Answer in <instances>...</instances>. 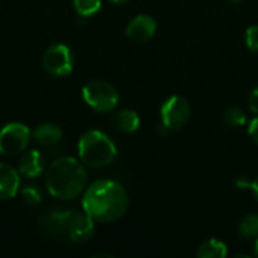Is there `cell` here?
Segmentation results:
<instances>
[{
  "label": "cell",
  "mask_w": 258,
  "mask_h": 258,
  "mask_svg": "<svg viewBox=\"0 0 258 258\" xmlns=\"http://www.w3.org/2000/svg\"><path fill=\"white\" fill-rule=\"evenodd\" d=\"M169 132H171V128H169L168 125H165L163 122H162L160 125H157V133H159L160 136H166Z\"/></svg>",
  "instance_id": "cb8c5ba5"
},
{
  "label": "cell",
  "mask_w": 258,
  "mask_h": 258,
  "mask_svg": "<svg viewBox=\"0 0 258 258\" xmlns=\"http://www.w3.org/2000/svg\"><path fill=\"white\" fill-rule=\"evenodd\" d=\"M20 195L27 206H38L42 201V192L38 186L27 184L20 189Z\"/></svg>",
  "instance_id": "d6986e66"
},
{
  "label": "cell",
  "mask_w": 258,
  "mask_h": 258,
  "mask_svg": "<svg viewBox=\"0 0 258 258\" xmlns=\"http://www.w3.org/2000/svg\"><path fill=\"white\" fill-rule=\"evenodd\" d=\"M157 30V23L150 15H136L125 27V35L133 42H145L154 36Z\"/></svg>",
  "instance_id": "30bf717a"
},
{
  "label": "cell",
  "mask_w": 258,
  "mask_h": 258,
  "mask_svg": "<svg viewBox=\"0 0 258 258\" xmlns=\"http://www.w3.org/2000/svg\"><path fill=\"white\" fill-rule=\"evenodd\" d=\"M79 159L85 166L101 169L112 165L116 159V145L100 130H88L82 135L77 145Z\"/></svg>",
  "instance_id": "3957f363"
},
{
  "label": "cell",
  "mask_w": 258,
  "mask_h": 258,
  "mask_svg": "<svg viewBox=\"0 0 258 258\" xmlns=\"http://www.w3.org/2000/svg\"><path fill=\"white\" fill-rule=\"evenodd\" d=\"M88 174L85 165L70 156L57 157L45 171V187L48 194L57 200H74L85 189Z\"/></svg>",
  "instance_id": "7a4b0ae2"
},
{
  "label": "cell",
  "mask_w": 258,
  "mask_h": 258,
  "mask_svg": "<svg viewBox=\"0 0 258 258\" xmlns=\"http://www.w3.org/2000/svg\"><path fill=\"white\" fill-rule=\"evenodd\" d=\"M197 255L200 258H225L228 255V248L218 239H209L200 246Z\"/></svg>",
  "instance_id": "9a60e30c"
},
{
  "label": "cell",
  "mask_w": 258,
  "mask_h": 258,
  "mask_svg": "<svg viewBox=\"0 0 258 258\" xmlns=\"http://www.w3.org/2000/svg\"><path fill=\"white\" fill-rule=\"evenodd\" d=\"M112 124L122 133H135L141 125L139 115L132 109H122L116 112L112 118Z\"/></svg>",
  "instance_id": "5bb4252c"
},
{
  "label": "cell",
  "mask_w": 258,
  "mask_h": 258,
  "mask_svg": "<svg viewBox=\"0 0 258 258\" xmlns=\"http://www.w3.org/2000/svg\"><path fill=\"white\" fill-rule=\"evenodd\" d=\"M254 255L258 257V237H257V242H255V246H254Z\"/></svg>",
  "instance_id": "484cf974"
},
{
  "label": "cell",
  "mask_w": 258,
  "mask_h": 258,
  "mask_svg": "<svg viewBox=\"0 0 258 258\" xmlns=\"http://www.w3.org/2000/svg\"><path fill=\"white\" fill-rule=\"evenodd\" d=\"M45 157L38 150H29L23 153L18 160V172L24 178H36L45 171Z\"/></svg>",
  "instance_id": "8fae6325"
},
{
  "label": "cell",
  "mask_w": 258,
  "mask_h": 258,
  "mask_svg": "<svg viewBox=\"0 0 258 258\" xmlns=\"http://www.w3.org/2000/svg\"><path fill=\"white\" fill-rule=\"evenodd\" d=\"M74 9L80 17H91L101 8V0H73Z\"/></svg>",
  "instance_id": "e0dca14e"
},
{
  "label": "cell",
  "mask_w": 258,
  "mask_h": 258,
  "mask_svg": "<svg viewBox=\"0 0 258 258\" xmlns=\"http://www.w3.org/2000/svg\"><path fill=\"white\" fill-rule=\"evenodd\" d=\"M234 184H236V187H239V189H251V181H249L246 177H237V178L234 180Z\"/></svg>",
  "instance_id": "603a6c76"
},
{
  "label": "cell",
  "mask_w": 258,
  "mask_h": 258,
  "mask_svg": "<svg viewBox=\"0 0 258 258\" xmlns=\"http://www.w3.org/2000/svg\"><path fill=\"white\" fill-rule=\"evenodd\" d=\"M21 175L8 163H0V200H12L20 194Z\"/></svg>",
  "instance_id": "7c38bea8"
},
{
  "label": "cell",
  "mask_w": 258,
  "mask_h": 258,
  "mask_svg": "<svg viewBox=\"0 0 258 258\" xmlns=\"http://www.w3.org/2000/svg\"><path fill=\"white\" fill-rule=\"evenodd\" d=\"M160 115H162V122L165 125H168L171 130H180L189 122L190 106L186 98L180 95H172L163 103L160 109Z\"/></svg>",
  "instance_id": "52a82bcc"
},
{
  "label": "cell",
  "mask_w": 258,
  "mask_h": 258,
  "mask_svg": "<svg viewBox=\"0 0 258 258\" xmlns=\"http://www.w3.org/2000/svg\"><path fill=\"white\" fill-rule=\"evenodd\" d=\"M248 132H249V136L252 138V141H254V142L258 145V116L257 118H254V119L249 122V128H248Z\"/></svg>",
  "instance_id": "7402d4cb"
},
{
  "label": "cell",
  "mask_w": 258,
  "mask_h": 258,
  "mask_svg": "<svg viewBox=\"0 0 258 258\" xmlns=\"http://www.w3.org/2000/svg\"><path fill=\"white\" fill-rule=\"evenodd\" d=\"M239 234L243 239H257L258 237V213L246 215L239 224Z\"/></svg>",
  "instance_id": "2e32d148"
},
{
  "label": "cell",
  "mask_w": 258,
  "mask_h": 258,
  "mask_svg": "<svg viewBox=\"0 0 258 258\" xmlns=\"http://www.w3.org/2000/svg\"><path fill=\"white\" fill-rule=\"evenodd\" d=\"M228 2H231V3H240L242 0H228Z\"/></svg>",
  "instance_id": "83f0119b"
},
{
  "label": "cell",
  "mask_w": 258,
  "mask_h": 258,
  "mask_svg": "<svg viewBox=\"0 0 258 258\" xmlns=\"http://www.w3.org/2000/svg\"><path fill=\"white\" fill-rule=\"evenodd\" d=\"M82 97L89 107L100 113L112 112L119 101V94L116 88L106 80L88 82L82 89Z\"/></svg>",
  "instance_id": "277c9868"
},
{
  "label": "cell",
  "mask_w": 258,
  "mask_h": 258,
  "mask_svg": "<svg viewBox=\"0 0 258 258\" xmlns=\"http://www.w3.org/2000/svg\"><path fill=\"white\" fill-rule=\"evenodd\" d=\"M32 139L30 128L23 122H9L0 128V154L15 156L23 153Z\"/></svg>",
  "instance_id": "5b68a950"
},
{
  "label": "cell",
  "mask_w": 258,
  "mask_h": 258,
  "mask_svg": "<svg viewBox=\"0 0 258 258\" xmlns=\"http://www.w3.org/2000/svg\"><path fill=\"white\" fill-rule=\"evenodd\" d=\"M95 234V221L85 212L74 210L73 218L68 225L67 239H70L76 245H83L89 242Z\"/></svg>",
  "instance_id": "ba28073f"
},
{
  "label": "cell",
  "mask_w": 258,
  "mask_h": 258,
  "mask_svg": "<svg viewBox=\"0 0 258 258\" xmlns=\"http://www.w3.org/2000/svg\"><path fill=\"white\" fill-rule=\"evenodd\" d=\"M251 190H252L254 198L258 201V177L255 178V180H252V181H251Z\"/></svg>",
  "instance_id": "d4e9b609"
},
{
  "label": "cell",
  "mask_w": 258,
  "mask_h": 258,
  "mask_svg": "<svg viewBox=\"0 0 258 258\" xmlns=\"http://www.w3.org/2000/svg\"><path fill=\"white\" fill-rule=\"evenodd\" d=\"M224 121L227 122V125L230 127H242L246 124V115L245 112L237 107V106H233V107H228L224 113Z\"/></svg>",
  "instance_id": "ac0fdd59"
},
{
  "label": "cell",
  "mask_w": 258,
  "mask_h": 258,
  "mask_svg": "<svg viewBox=\"0 0 258 258\" xmlns=\"http://www.w3.org/2000/svg\"><path fill=\"white\" fill-rule=\"evenodd\" d=\"M246 44L249 47V50L257 51L258 53V26H251L246 30Z\"/></svg>",
  "instance_id": "ffe728a7"
},
{
  "label": "cell",
  "mask_w": 258,
  "mask_h": 258,
  "mask_svg": "<svg viewBox=\"0 0 258 258\" xmlns=\"http://www.w3.org/2000/svg\"><path fill=\"white\" fill-rule=\"evenodd\" d=\"M42 67L53 77H67L71 74L74 59L70 47L65 44H51L42 56Z\"/></svg>",
  "instance_id": "8992f818"
},
{
  "label": "cell",
  "mask_w": 258,
  "mask_h": 258,
  "mask_svg": "<svg viewBox=\"0 0 258 258\" xmlns=\"http://www.w3.org/2000/svg\"><path fill=\"white\" fill-rule=\"evenodd\" d=\"M248 104H249V109L258 113V86L252 89V92L249 94V98H248Z\"/></svg>",
  "instance_id": "44dd1931"
},
{
  "label": "cell",
  "mask_w": 258,
  "mask_h": 258,
  "mask_svg": "<svg viewBox=\"0 0 258 258\" xmlns=\"http://www.w3.org/2000/svg\"><path fill=\"white\" fill-rule=\"evenodd\" d=\"M82 207L95 222L110 224L127 212L128 195L115 180H97L85 190Z\"/></svg>",
  "instance_id": "6da1fadb"
},
{
  "label": "cell",
  "mask_w": 258,
  "mask_h": 258,
  "mask_svg": "<svg viewBox=\"0 0 258 258\" xmlns=\"http://www.w3.org/2000/svg\"><path fill=\"white\" fill-rule=\"evenodd\" d=\"M32 138L41 147H54L62 139V130L59 125L53 122H44L33 130Z\"/></svg>",
  "instance_id": "4fadbf2b"
},
{
  "label": "cell",
  "mask_w": 258,
  "mask_h": 258,
  "mask_svg": "<svg viewBox=\"0 0 258 258\" xmlns=\"http://www.w3.org/2000/svg\"><path fill=\"white\" fill-rule=\"evenodd\" d=\"M74 210H53L39 218V227L47 236L53 239L67 237L68 225L73 218Z\"/></svg>",
  "instance_id": "9c48e42d"
},
{
  "label": "cell",
  "mask_w": 258,
  "mask_h": 258,
  "mask_svg": "<svg viewBox=\"0 0 258 258\" xmlns=\"http://www.w3.org/2000/svg\"><path fill=\"white\" fill-rule=\"evenodd\" d=\"M110 2H113V3H125V2H128V0H110Z\"/></svg>",
  "instance_id": "4316f807"
}]
</instances>
